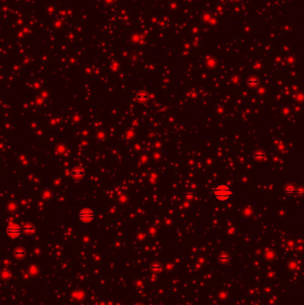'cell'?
Returning <instances> with one entry per match:
<instances>
[{
    "instance_id": "cell-1",
    "label": "cell",
    "mask_w": 304,
    "mask_h": 305,
    "mask_svg": "<svg viewBox=\"0 0 304 305\" xmlns=\"http://www.w3.org/2000/svg\"><path fill=\"white\" fill-rule=\"evenodd\" d=\"M213 195L215 196L216 199L219 202H226L228 201L231 195H232V191L230 189V187L225 184H219L218 186H216L213 190Z\"/></svg>"
},
{
    "instance_id": "cell-2",
    "label": "cell",
    "mask_w": 304,
    "mask_h": 305,
    "mask_svg": "<svg viewBox=\"0 0 304 305\" xmlns=\"http://www.w3.org/2000/svg\"><path fill=\"white\" fill-rule=\"evenodd\" d=\"M95 211L91 208H82L78 211V219L83 223H90L95 219Z\"/></svg>"
},
{
    "instance_id": "cell-3",
    "label": "cell",
    "mask_w": 304,
    "mask_h": 305,
    "mask_svg": "<svg viewBox=\"0 0 304 305\" xmlns=\"http://www.w3.org/2000/svg\"><path fill=\"white\" fill-rule=\"evenodd\" d=\"M22 232V228L15 223H10L6 228V234L12 238L20 237Z\"/></svg>"
},
{
    "instance_id": "cell-4",
    "label": "cell",
    "mask_w": 304,
    "mask_h": 305,
    "mask_svg": "<svg viewBox=\"0 0 304 305\" xmlns=\"http://www.w3.org/2000/svg\"><path fill=\"white\" fill-rule=\"evenodd\" d=\"M71 176L74 179H81L84 176V169L80 167H75L71 169Z\"/></svg>"
},
{
    "instance_id": "cell-5",
    "label": "cell",
    "mask_w": 304,
    "mask_h": 305,
    "mask_svg": "<svg viewBox=\"0 0 304 305\" xmlns=\"http://www.w3.org/2000/svg\"><path fill=\"white\" fill-rule=\"evenodd\" d=\"M22 231H23L24 233L31 234V233H33L34 231H35V227H34L32 224H31V223H27V224H25V225L22 228Z\"/></svg>"
},
{
    "instance_id": "cell-6",
    "label": "cell",
    "mask_w": 304,
    "mask_h": 305,
    "mask_svg": "<svg viewBox=\"0 0 304 305\" xmlns=\"http://www.w3.org/2000/svg\"><path fill=\"white\" fill-rule=\"evenodd\" d=\"M136 99L139 102H145L148 99V96L145 92H140L137 96H136Z\"/></svg>"
},
{
    "instance_id": "cell-7",
    "label": "cell",
    "mask_w": 304,
    "mask_h": 305,
    "mask_svg": "<svg viewBox=\"0 0 304 305\" xmlns=\"http://www.w3.org/2000/svg\"><path fill=\"white\" fill-rule=\"evenodd\" d=\"M254 158H255L257 161H265L266 155H265L262 152H257V153L254 154Z\"/></svg>"
},
{
    "instance_id": "cell-8",
    "label": "cell",
    "mask_w": 304,
    "mask_h": 305,
    "mask_svg": "<svg viewBox=\"0 0 304 305\" xmlns=\"http://www.w3.org/2000/svg\"><path fill=\"white\" fill-rule=\"evenodd\" d=\"M13 254H14V256L17 257V258H22V257H24V256H25V251L19 248V249H17V250L14 251Z\"/></svg>"
},
{
    "instance_id": "cell-9",
    "label": "cell",
    "mask_w": 304,
    "mask_h": 305,
    "mask_svg": "<svg viewBox=\"0 0 304 305\" xmlns=\"http://www.w3.org/2000/svg\"><path fill=\"white\" fill-rule=\"evenodd\" d=\"M285 193L287 194V195H294L295 193V188L292 185H288L285 188Z\"/></svg>"
},
{
    "instance_id": "cell-10",
    "label": "cell",
    "mask_w": 304,
    "mask_h": 305,
    "mask_svg": "<svg viewBox=\"0 0 304 305\" xmlns=\"http://www.w3.org/2000/svg\"><path fill=\"white\" fill-rule=\"evenodd\" d=\"M258 83H259V81H258V79H251L248 80V85H250V86H252V87L256 86Z\"/></svg>"
},
{
    "instance_id": "cell-11",
    "label": "cell",
    "mask_w": 304,
    "mask_h": 305,
    "mask_svg": "<svg viewBox=\"0 0 304 305\" xmlns=\"http://www.w3.org/2000/svg\"><path fill=\"white\" fill-rule=\"evenodd\" d=\"M64 150H65V148H64V145H58V146H57V152H58L59 154H62V153H64Z\"/></svg>"
},
{
    "instance_id": "cell-12",
    "label": "cell",
    "mask_w": 304,
    "mask_h": 305,
    "mask_svg": "<svg viewBox=\"0 0 304 305\" xmlns=\"http://www.w3.org/2000/svg\"><path fill=\"white\" fill-rule=\"evenodd\" d=\"M193 197V192H188L186 193V198L187 199H191Z\"/></svg>"
}]
</instances>
